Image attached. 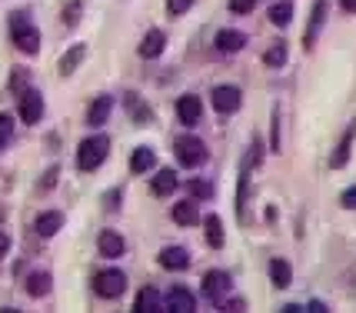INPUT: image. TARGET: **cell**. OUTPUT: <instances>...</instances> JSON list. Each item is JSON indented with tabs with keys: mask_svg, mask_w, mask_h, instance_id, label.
<instances>
[{
	"mask_svg": "<svg viewBox=\"0 0 356 313\" xmlns=\"http://www.w3.org/2000/svg\"><path fill=\"white\" fill-rule=\"evenodd\" d=\"M203 230H207V243H210L213 250H220V247L227 243V236H223V220H220L217 214H210V217L203 220Z\"/></svg>",
	"mask_w": 356,
	"mask_h": 313,
	"instance_id": "21",
	"label": "cell"
},
{
	"mask_svg": "<svg viewBox=\"0 0 356 313\" xmlns=\"http://www.w3.org/2000/svg\"><path fill=\"white\" fill-rule=\"evenodd\" d=\"M127 110H134V117H137V124H140V127L150 120V110L140 104V97H137V94H127Z\"/></svg>",
	"mask_w": 356,
	"mask_h": 313,
	"instance_id": "30",
	"label": "cell"
},
{
	"mask_svg": "<svg viewBox=\"0 0 356 313\" xmlns=\"http://www.w3.org/2000/svg\"><path fill=\"white\" fill-rule=\"evenodd\" d=\"M110 110H113V97L100 94L90 104V110H87V124H90V127H104V124H107V117H110Z\"/></svg>",
	"mask_w": 356,
	"mask_h": 313,
	"instance_id": "15",
	"label": "cell"
},
{
	"mask_svg": "<svg viewBox=\"0 0 356 313\" xmlns=\"http://www.w3.org/2000/svg\"><path fill=\"white\" fill-rule=\"evenodd\" d=\"M117 200H120V190H110V193H107V207H110V210H117V207H120Z\"/></svg>",
	"mask_w": 356,
	"mask_h": 313,
	"instance_id": "39",
	"label": "cell"
},
{
	"mask_svg": "<svg viewBox=\"0 0 356 313\" xmlns=\"http://www.w3.org/2000/svg\"><path fill=\"white\" fill-rule=\"evenodd\" d=\"M10 137H14V117L10 113H0V150L10 143Z\"/></svg>",
	"mask_w": 356,
	"mask_h": 313,
	"instance_id": "31",
	"label": "cell"
},
{
	"mask_svg": "<svg viewBox=\"0 0 356 313\" xmlns=\"http://www.w3.org/2000/svg\"><path fill=\"white\" fill-rule=\"evenodd\" d=\"M7 250H10V236L0 230V257H7Z\"/></svg>",
	"mask_w": 356,
	"mask_h": 313,
	"instance_id": "40",
	"label": "cell"
},
{
	"mask_svg": "<svg viewBox=\"0 0 356 313\" xmlns=\"http://www.w3.org/2000/svg\"><path fill=\"white\" fill-rule=\"evenodd\" d=\"M160 307V294H156V287H143L137 294V300H134V310L137 313H150Z\"/></svg>",
	"mask_w": 356,
	"mask_h": 313,
	"instance_id": "28",
	"label": "cell"
},
{
	"mask_svg": "<svg viewBox=\"0 0 356 313\" xmlns=\"http://www.w3.org/2000/svg\"><path fill=\"white\" fill-rule=\"evenodd\" d=\"M173 150H177V160H180L184 167H200V163H207V143H203L200 137H180Z\"/></svg>",
	"mask_w": 356,
	"mask_h": 313,
	"instance_id": "4",
	"label": "cell"
},
{
	"mask_svg": "<svg viewBox=\"0 0 356 313\" xmlns=\"http://www.w3.org/2000/svg\"><path fill=\"white\" fill-rule=\"evenodd\" d=\"M83 57H87V47H83V44H74V47L67 50V54L60 57V74L63 77H70L80 63H83Z\"/></svg>",
	"mask_w": 356,
	"mask_h": 313,
	"instance_id": "23",
	"label": "cell"
},
{
	"mask_svg": "<svg viewBox=\"0 0 356 313\" xmlns=\"http://www.w3.org/2000/svg\"><path fill=\"white\" fill-rule=\"evenodd\" d=\"M266 17H270L273 27H290V20H293V3H290V0H280V3H273V7L266 10Z\"/></svg>",
	"mask_w": 356,
	"mask_h": 313,
	"instance_id": "25",
	"label": "cell"
},
{
	"mask_svg": "<svg viewBox=\"0 0 356 313\" xmlns=\"http://www.w3.org/2000/svg\"><path fill=\"white\" fill-rule=\"evenodd\" d=\"M310 310H316V313H326V303H320V300H313V303H310Z\"/></svg>",
	"mask_w": 356,
	"mask_h": 313,
	"instance_id": "42",
	"label": "cell"
},
{
	"mask_svg": "<svg viewBox=\"0 0 356 313\" xmlns=\"http://www.w3.org/2000/svg\"><path fill=\"white\" fill-rule=\"evenodd\" d=\"M286 54H290V44H286V40H273V44H270V50L264 54V63L277 70V67H283V63H286Z\"/></svg>",
	"mask_w": 356,
	"mask_h": 313,
	"instance_id": "27",
	"label": "cell"
},
{
	"mask_svg": "<svg viewBox=\"0 0 356 313\" xmlns=\"http://www.w3.org/2000/svg\"><path fill=\"white\" fill-rule=\"evenodd\" d=\"M186 190H190L193 200H210V197H213V184H210V180H200V177L186 180Z\"/></svg>",
	"mask_w": 356,
	"mask_h": 313,
	"instance_id": "29",
	"label": "cell"
},
{
	"mask_svg": "<svg viewBox=\"0 0 356 313\" xmlns=\"http://www.w3.org/2000/svg\"><path fill=\"white\" fill-rule=\"evenodd\" d=\"M200 220V210L193 200H184V204H173V223H180V227H193Z\"/></svg>",
	"mask_w": 356,
	"mask_h": 313,
	"instance_id": "22",
	"label": "cell"
},
{
	"mask_svg": "<svg viewBox=\"0 0 356 313\" xmlns=\"http://www.w3.org/2000/svg\"><path fill=\"white\" fill-rule=\"evenodd\" d=\"M190 7H193V0H167V10H170V17H184Z\"/></svg>",
	"mask_w": 356,
	"mask_h": 313,
	"instance_id": "32",
	"label": "cell"
},
{
	"mask_svg": "<svg viewBox=\"0 0 356 313\" xmlns=\"http://www.w3.org/2000/svg\"><path fill=\"white\" fill-rule=\"evenodd\" d=\"M154 163H156V150H150V147H137V150L130 154V170L134 173L154 170Z\"/></svg>",
	"mask_w": 356,
	"mask_h": 313,
	"instance_id": "19",
	"label": "cell"
},
{
	"mask_svg": "<svg viewBox=\"0 0 356 313\" xmlns=\"http://www.w3.org/2000/svg\"><path fill=\"white\" fill-rule=\"evenodd\" d=\"M20 120L24 124H40V117H44V94L40 90H33V87H24L20 90Z\"/></svg>",
	"mask_w": 356,
	"mask_h": 313,
	"instance_id": "5",
	"label": "cell"
},
{
	"mask_svg": "<svg viewBox=\"0 0 356 313\" xmlns=\"http://www.w3.org/2000/svg\"><path fill=\"white\" fill-rule=\"evenodd\" d=\"M107 154H110V141L104 134H93V137H87V141L77 147V167L83 173H90L107 160Z\"/></svg>",
	"mask_w": 356,
	"mask_h": 313,
	"instance_id": "1",
	"label": "cell"
},
{
	"mask_svg": "<svg viewBox=\"0 0 356 313\" xmlns=\"http://www.w3.org/2000/svg\"><path fill=\"white\" fill-rule=\"evenodd\" d=\"M270 280H273V287H290V280H293V266L286 264L283 257H273L270 260Z\"/></svg>",
	"mask_w": 356,
	"mask_h": 313,
	"instance_id": "18",
	"label": "cell"
},
{
	"mask_svg": "<svg viewBox=\"0 0 356 313\" xmlns=\"http://www.w3.org/2000/svg\"><path fill=\"white\" fill-rule=\"evenodd\" d=\"M24 83H27V74H24V67H14V77H10V87H14V90H20Z\"/></svg>",
	"mask_w": 356,
	"mask_h": 313,
	"instance_id": "37",
	"label": "cell"
},
{
	"mask_svg": "<svg viewBox=\"0 0 356 313\" xmlns=\"http://www.w3.org/2000/svg\"><path fill=\"white\" fill-rule=\"evenodd\" d=\"M50 283H54V277H50L47 270H37V273L27 277V294H31V297H47V294H50Z\"/></svg>",
	"mask_w": 356,
	"mask_h": 313,
	"instance_id": "26",
	"label": "cell"
},
{
	"mask_svg": "<svg viewBox=\"0 0 356 313\" xmlns=\"http://www.w3.org/2000/svg\"><path fill=\"white\" fill-rule=\"evenodd\" d=\"M213 100V110L217 113H236L240 104H243V94H240V87H233V83H220L217 90L210 94Z\"/></svg>",
	"mask_w": 356,
	"mask_h": 313,
	"instance_id": "6",
	"label": "cell"
},
{
	"mask_svg": "<svg viewBox=\"0 0 356 313\" xmlns=\"http://www.w3.org/2000/svg\"><path fill=\"white\" fill-rule=\"evenodd\" d=\"M93 290H97V297H104V300L124 297V290H127L124 270H100V273L93 277Z\"/></svg>",
	"mask_w": 356,
	"mask_h": 313,
	"instance_id": "3",
	"label": "cell"
},
{
	"mask_svg": "<svg viewBox=\"0 0 356 313\" xmlns=\"http://www.w3.org/2000/svg\"><path fill=\"white\" fill-rule=\"evenodd\" d=\"M340 204L346 207V210H356V187L343 190V193H340Z\"/></svg>",
	"mask_w": 356,
	"mask_h": 313,
	"instance_id": "35",
	"label": "cell"
},
{
	"mask_svg": "<svg viewBox=\"0 0 356 313\" xmlns=\"http://www.w3.org/2000/svg\"><path fill=\"white\" fill-rule=\"evenodd\" d=\"M60 227H63V214H60V210H47V214H40V217H37V223H33V230H37L40 236H54Z\"/></svg>",
	"mask_w": 356,
	"mask_h": 313,
	"instance_id": "17",
	"label": "cell"
},
{
	"mask_svg": "<svg viewBox=\"0 0 356 313\" xmlns=\"http://www.w3.org/2000/svg\"><path fill=\"white\" fill-rule=\"evenodd\" d=\"M353 137H356V120L346 127V137L337 143V150H333V156H330V167H333V170H340V167L350 163V147H353Z\"/></svg>",
	"mask_w": 356,
	"mask_h": 313,
	"instance_id": "14",
	"label": "cell"
},
{
	"mask_svg": "<svg viewBox=\"0 0 356 313\" xmlns=\"http://www.w3.org/2000/svg\"><path fill=\"white\" fill-rule=\"evenodd\" d=\"M160 266L163 270H186L190 266V250L186 247H163L160 250Z\"/></svg>",
	"mask_w": 356,
	"mask_h": 313,
	"instance_id": "13",
	"label": "cell"
},
{
	"mask_svg": "<svg viewBox=\"0 0 356 313\" xmlns=\"http://www.w3.org/2000/svg\"><path fill=\"white\" fill-rule=\"evenodd\" d=\"M247 200H250V167H243V173H240V184H236V214H240V220H243V223L250 220Z\"/></svg>",
	"mask_w": 356,
	"mask_h": 313,
	"instance_id": "24",
	"label": "cell"
},
{
	"mask_svg": "<svg viewBox=\"0 0 356 313\" xmlns=\"http://www.w3.org/2000/svg\"><path fill=\"white\" fill-rule=\"evenodd\" d=\"M177 187H180V177H177L173 170H160L154 177V184H150V190H154L156 197H170Z\"/></svg>",
	"mask_w": 356,
	"mask_h": 313,
	"instance_id": "20",
	"label": "cell"
},
{
	"mask_svg": "<svg viewBox=\"0 0 356 313\" xmlns=\"http://www.w3.org/2000/svg\"><path fill=\"white\" fill-rule=\"evenodd\" d=\"M213 47H217L220 54H240V50L247 47V33L227 27V31H220L217 37H213Z\"/></svg>",
	"mask_w": 356,
	"mask_h": 313,
	"instance_id": "9",
	"label": "cell"
},
{
	"mask_svg": "<svg viewBox=\"0 0 356 313\" xmlns=\"http://www.w3.org/2000/svg\"><path fill=\"white\" fill-rule=\"evenodd\" d=\"M273 150H280V107L273 110Z\"/></svg>",
	"mask_w": 356,
	"mask_h": 313,
	"instance_id": "38",
	"label": "cell"
},
{
	"mask_svg": "<svg viewBox=\"0 0 356 313\" xmlns=\"http://www.w3.org/2000/svg\"><path fill=\"white\" fill-rule=\"evenodd\" d=\"M323 17H326V0H316L310 10V27H307V37H303V47L310 50L313 40H316V33H320V27H323Z\"/></svg>",
	"mask_w": 356,
	"mask_h": 313,
	"instance_id": "16",
	"label": "cell"
},
{
	"mask_svg": "<svg viewBox=\"0 0 356 313\" xmlns=\"http://www.w3.org/2000/svg\"><path fill=\"white\" fill-rule=\"evenodd\" d=\"M57 173H60V167H50V170L44 173V180H40V187H44V190L54 187V184H57Z\"/></svg>",
	"mask_w": 356,
	"mask_h": 313,
	"instance_id": "36",
	"label": "cell"
},
{
	"mask_svg": "<svg viewBox=\"0 0 356 313\" xmlns=\"http://www.w3.org/2000/svg\"><path fill=\"white\" fill-rule=\"evenodd\" d=\"M203 117V104L197 94H184L180 100H177V120L184 127H197Z\"/></svg>",
	"mask_w": 356,
	"mask_h": 313,
	"instance_id": "7",
	"label": "cell"
},
{
	"mask_svg": "<svg viewBox=\"0 0 356 313\" xmlns=\"http://www.w3.org/2000/svg\"><path fill=\"white\" fill-rule=\"evenodd\" d=\"M257 0H230V10L233 14H253Z\"/></svg>",
	"mask_w": 356,
	"mask_h": 313,
	"instance_id": "33",
	"label": "cell"
},
{
	"mask_svg": "<svg viewBox=\"0 0 356 313\" xmlns=\"http://www.w3.org/2000/svg\"><path fill=\"white\" fill-rule=\"evenodd\" d=\"M167 310H173V313H193V310H197V297H193L186 287H170V294H167Z\"/></svg>",
	"mask_w": 356,
	"mask_h": 313,
	"instance_id": "11",
	"label": "cell"
},
{
	"mask_svg": "<svg viewBox=\"0 0 356 313\" xmlns=\"http://www.w3.org/2000/svg\"><path fill=\"white\" fill-rule=\"evenodd\" d=\"M10 33H14L17 50H24V54H37L40 50V31L27 20V14H10Z\"/></svg>",
	"mask_w": 356,
	"mask_h": 313,
	"instance_id": "2",
	"label": "cell"
},
{
	"mask_svg": "<svg viewBox=\"0 0 356 313\" xmlns=\"http://www.w3.org/2000/svg\"><path fill=\"white\" fill-rule=\"evenodd\" d=\"M230 290V273L227 270H207L203 273V297L207 300H220Z\"/></svg>",
	"mask_w": 356,
	"mask_h": 313,
	"instance_id": "8",
	"label": "cell"
},
{
	"mask_svg": "<svg viewBox=\"0 0 356 313\" xmlns=\"http://www.w3.org/2000/svg\"><path fill=\"white\" fill-rule=\"evenodd\" d=\"M97 250H100V257H107V260H117V257H124L127 243L117 230H104V234L97 236Z\"/></svg>",
	"mask_w": 356,
	"mask_h": 313,
	"instance_id": "10",
	"label": "cell"
},
{
	"mask_svg": "<svg viewBox=\"0 0 356 313\" xmlns=\"http://www.w3.org/2000/svg\"><path fill=\"white\" fill-rule=\"evenodd\" d=\"M163 47H167V33H163V31H150L143 40H140L137 54L143 57V61H154V57H160V54H163Z\"/></svg>",
	"mask_w": 356,
	"mask_h": 313,
	"instance_id": "12",
	"label": "cell"
},
{
	"mask_svg": "<svg viewBox=\"0 0 356 313\" xmlns=\"http://www.w3.org/2000/svg\"><path fill=\"white\" fill-rule=\"evenodd\" d=\"M340 7L346 14H356V0H340Z\"/></svg>",
	"mask_w": 356,
	"mask_h": 313,
	"instance_id": "41",
	"label": "cell"
},
{
	"mask_svg": "<svg viewBox=\"0 0 356 313\" xmlns=\"http://www.w3.org/2000/svg\"><path fill=\"white\" fill-rule=\"evenodd\" d=\"M77 17H80V3H70V7L63 10V24H67V27H74V24H77Z\"/></svg>",
	"mask_w": 356,
	"mask_h": 313,
	"instance_id": "34",
	"label": "cell"
}]
</instances>
